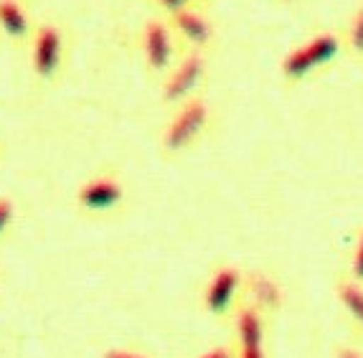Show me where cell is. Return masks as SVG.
I'll use <instances>...</instances> for the list:
<instances>
[{
    "label": "cell",
    "mask_w": 363,
    "mask_h": 358,
    "mask_svg": "<svg viewBox=\"0 0 363 358\" xmlns=\"http://www.w3.org/2000/svg\"><path fill=\"white\" fill-rule=\"evenodd\" d=\"M208 117H211V110H208V102L203 97H194L178 104L176 112L170 115L168 125L163 128V138H160L163 150L168 155L186 152L208 128Z\"/></svg>",
    "instance_id": "6da1fadb"
},
{
    "label": "cell",
    "mask_w": 363,
    "mask_h": 358,
    "mask_svg": "<svg viewBox=\"0 0 363 358\" xmlns=\"http://www.w3.org/2000/svg\"><path fill=\"white\" fill-rule=\"evenodd\" d=\"M206 79V56L203 51H186L181 59L173 64L163 82V99L173 107L196 97L199 86Z\"/></svg>",
    "instance_id": "7a4b0ae2"
},
{
    "label": "cell",
    "mask_w": 363,
    "mask_h": 358,
    "mask_svg": "<svg viewBox=\"0 0 363 358\" xmlns=\"http://www.w3.org/2000/svg\"><path fill=\"white\" fill-rule=\"evenodd\" d=\"M64 64V33L59 26L41 23L30 36V67L41 82L56 79Z\"/></svg>",
    "instance_id": "3957f363"
},
{
    "label": "cell",
    "mask_w": 363,
    "mask_h": 358,
    "mask_svg": "<svg viewBox=\"0 0 363 358\" xmlns=\"http://www.w3.org/2000/svg\"><path fill=\"white\" fill-rule=\"evenodd\" d=\"M338 38L333 33H318L313 36L310 41H305L303 46H297L292 49L290 54L285 56L282 61V74H285L287 79H303L308 77L310 72H315L318 67L328 64V61L333 59L338 54Z\"/></svg>",
    "instance_id": "277c9868"
},
{
    "label": "cell",
    "mask_w": 363,
    "mask_h": 358,
    "mask_svg": "<svg viewBox=\"0 0 363 358\" xmlns=\"http://www.w3.org/2000/svg\"><path fill=\"white\" fill-rule=\"evenodd\" d=\"M125 201V186L115 176H94L77 189V203L86 213H112Z\"/></svg>",
    "instance_id": "5b68a950"
},
{
    "label": "cell",
    "mask_w": 363,
    "mask_h": 358,
    "mask_svg": "<svg viewBox=\"0 0 363 358\" xmlns=\"http://www.w3.org/2000/svg\"><path fill=\"white\" fill-rule=\"evenodd\" d=\"M244 279L242 272L231 264H224L218 267L216 272L208 277L206 287H203V308L211 313L213 318H221L226 313H231L242 295Z\"/></svg>",
    "instance_id": "8992f818"
},
{
    "label": "cell",
    "mask_w": 363,
    "mask_h": 358,
    "mask_svg": "<svg viewBox=\"0 0 363 358\" xmlns=\"http://www.w3.org/2000/svg\"><path fill=\"white\" fill-rule=\"evenodd\" d=\"M143 54L150 72H170L176 64V33L165 21L150 18L143 28Z\"/></svg>",
    "instance_id": "52a82bcc"
},
{
    "label": "cell",
    "mask_w": 363,
    "mask_h": 358,
    "mask_svg": "<svg viewBox=\"0 0 363 358\" xmlns=\"http://www.w3.org/2000/svg\"><path fill=\"white\" fill-rule=\"evenodd\" d=\"M168 26L173 28L183 43H188L191 49L203 51L208 43L213 41V26L211 21L199 11V8H183L168 16Z\"/></svg>",
    "instance_id": "ba28073f"
},
{
    "label": "cell",
    "mask_w": 363,
    "mask_h": 358,
    "mask_svg": "<svg viewBox=\"0 0 363 358\" xmlns=\"http://www.w3.org/2000/svg\"><path fill=\"white\" fill-rule=\"evenodd\" d=\"M234 335L239 348L264 346V313L252 303H242L234 310Z\"/></svg>",
    "instance_id": "9c48e42d"
},
{
    "label": "cell",
    "mask_w": 363,
    "mask_h": 358,
    "mask_svg": "<svg viewBox=\"0 0 363 358\" xmlns=\"http://www.w3.org/2000/svg\"><path fill=\"white\" fill-rule=\"evenodd\" d=\"M0 30L6 33L11 41H26L28 36H33L30 30V18L23 11L21 0H0Z\"/></svg>",
    "instance_id": "30bf717a"
},
{
    "label": "cell",
    "mask_w": 363,
    "mask_h": 358,
    "mask_svg": "<svg viewBox=\"0 0 363 358\" xmlns=\"http://www.w3.org/2000/svg\"><path fill=\"white\" fill-rule=\"evenodd\" d=\"M247 295H249V303L255 305V308H259L262 313H269V310L279 308V303H282V287L269 274H262V272H255L249 277Z\"/></svg>",
    "instance_id": "8fae6325"
},
{
    "label": "cell",
    "mask_w": 363,
    "mask_h": 358,
    "mask_svg": "<svg viewBox=\"0 0 363 358\" xmlns=\"http://www.w3.org/2000/svg\"><path fill=\"white\" fill-rule=\"evenodd\" d=\"M340 300L348 308V313L363 325V290H358L356 285H343L340 287Z\"/></svg>",
    "instance_id": "7c38bea8"
},
{
    "label": "cell",
    "mask_w": 363,
    "mask_h": 358,
    "mask_svg": "<svg viewBox=\"0 0 363 358\" xmlns=\"http://www.w3.org/2000/svg\"><path fill=\"white\" fill-rule=\"evenodd\" d=\"M13 219H16V203L6 196H0V237H6L11 229Z\"/></svg>",
    "instance_id": "4fadbf2b"
},
{
    "label": "cell",
    "mask_w": 363,
    "mask_h": 358,
    "mask_svg": "<svg viewBox=\"0 0 363 358\" xmlns=\"http://www.w3.org/2000/svg\"><path fill=\"white\" fill-rule=\"evenodd\" d=\"M348 38H351V46L356 51H363V6L356 11L351 21V30H348Z\"/></svg>",
    "instance_id": "5bb4252c"
},
{
    "label": "cell",
    "mask_w": 363,
    "mask_h": 358,
    "mask_svg": "<svg viewBox=\"0 0 363 358\" xmlns=\"http://www.w3.org/2000/svg\"><path fill=\"white\" fill-rule=\"evenodd\" d=\"M157 6L163 8L165 13H176V11H183V8H196L199 6V0H155Z\"/></svg>",
    "instance_id": "9a60e30c"
},
{
    "label": "cell",
    "mask_w": 363,
    "mask_h": 358,
    "mask_svg": "<svg viewBox=\"0 0 363 358\" xmlns=\"http://www.w3.org/2000/svg\"><path fill=\"white\" fill-rule=\"evenodd\" d=\"M102 358H147L145 353L140 351H133V348H107V351L102 353Z\"/></svg>",
    "instance_id": "2e32d148"
},
{
    "label": "cell",
    "mask_w": 363,
    "mask_h": 358,
    "mask_svg": "<svg viewBox=\"0 0 363 358\" xmlns=\"http://www.w3.org/2000/svg\"><path fill=\"white\" fill-rule=\"evenodd\" d=\"M199 358H236V353L229 346H211L208 351H203Z\"/></svg>",
    "instance_id": "e0dca14e"
},
{
    "label": "cell",
    "mask_w": 363,
    "mask_h": 358,
    "mask_svg": "<svg viewBox=\"0 0 363 358\" xmlns=\"http://www.w3.org/2000/svg\"><path fill=\"white\" fill-rule=\"evenodd\" d=\"M236 358H264V346H244L236 351Z\"/></svg>",
    "instance_id": "ac0fdd59"
},
{
    "label": "cell",
    "mask_w": 363,
    "mask_h": 358,
    "mask_svg": "<svg viewBox=\"0 0 363 358\" xmlns=\"http://www.w3.org/2000/svg\"><path fill=\"white\" fill-rule=\"evenodd\" d=\"M353 272H356V277L363 279V234H361V239H358L356 257H353Z\"/></svg>",
    "instance_id": "d6986e66"
},
{
    "label": "cell",
    "mask_w": 363,
    "mask_h": 358,
    "mask_svg": "<svg viewBox=\"0 0 363 358\" xmlns=\"http://www.w3.org/2000/svg\"><path fill=\"white\" fill-rule=\"evenodd\" d=\"M338 358H361L356 351H340V356Z\"/></svg>",
    "instance_id": "ffe728a7"
}]
</instances>
